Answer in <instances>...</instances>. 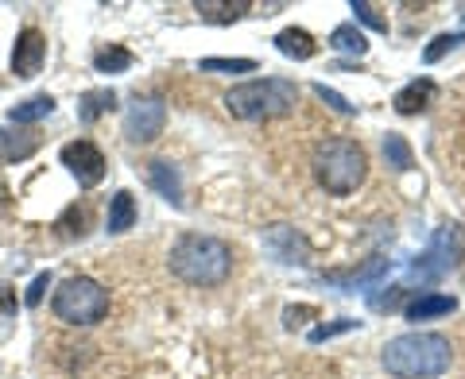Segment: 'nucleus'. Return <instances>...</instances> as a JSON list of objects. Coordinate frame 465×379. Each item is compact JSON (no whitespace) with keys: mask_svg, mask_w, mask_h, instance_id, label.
<instances>
[{"mask_svg":"<svg viewBox=\"0 0 465 379\" xmlns=\"http://www.w3.org/2000/svg\"><path fill=\"white\" fill-rule=\"evenodd\" d=\"M275 47H280V54H287V58H314V51H318V43H314V35L311 32H302V27H287V32H280L275 35Z\"/></svg>","mask_w":465,"mask_h":379,"instance_id":"obj_15","label":"nucleus"},{"mask_svg":"<svg viewBox=\"0 0 465 379\" xmlns=\"http://www.w3.org/2000/svg\"><path fill=\"white\" fill-rule=\"evenodd\" d=\"M94 66L101 70V74H121V70L133 66V54H128L124 47H105L94 54Z\"/></svg>","mask_w":465,"mask_h":379,"instance_id":"obj_22","label":"nucleus"},{"mask_svg":"<svg viewBox=\"0 0 465 379\" xmlns=\"http://www.w3.org/2000/svg\"><path fill=\"white\" fill-rule=\"evenodd\" d=\"M148 182L152 190L163 201H171L174 209H183L186 206V198H183V179H179V170H174L167 159H155V163H148Z\"/></svg>","mask_w":465,"mask_h":379,"instance_id":"obj_11","label":"nucleus"},{"mask_svg":"<svg viewBox=\"0 0 465 379\" xmlns=\"http://www.w3.org/2000/svg\"><path fill=\"white\" fill-rule=\"evenodd\" d=\"M454 310H458L454 295H423L407 306V317H411V322H430V317H442V314H454Z\"/></svg>","mask_w":465,"mask_h":379,"instance_id":"obj_14","label":"nucleus"},{"mask_svg":"<svg viewBox=\"0 0 465 379\" xmlns=\"http://www.w3.org/2000/svg\"><path fill=\"white\" fill-rule=\"evenodd\" d=\"M113 105H116V93H113V90H90V93L82 97V105H78L82 124H94L97 116H105Z\"/></svg>","mask_w":465,"mask_h":379,"instance_id":"obj_20","label":"nucleus"},{"mask_svg":"<svg viewBox=\"0 0 465 379\" xmlns=\"http://www.w3.org/2000/svg\"><path fill=\"white\" fill-rule=\"evenodd\" d=\"M264 248L268 252L280 259V264H287V267H307L311 264V248H307V240L299 237L295 228H287V225H275V228H268L264 232Z\"/></svg>","mask_w":465,"mask_h":379,"instance_id":"obj_10","label":"nucleus"},{"mask_svg":"<svg viewBox=\"0 0 465 379\" xmlns=\"http://www.w3.org/2000/svg\"><path fill=\"white\" fill-rule=\"evenodd\" d=\"M202 70H210V74H252L256 63L252 58H202Z\"/></svg>","mask_w":465,"mask_h":379,"instance_id":"obj_23","label":"nucleus"},{"mask_svg":"<svg viewBox=\"0 0 465 379\" xmlns=\"http://www.w3.org/2000/svg\"><path fill=\"white\" fill-rule=\"evenodd\" d=\"M450 356L454 348L442 333H403V337H391L384 345V368L396 379H434L450 368Z\"/></svg>","mask_w":465,"mask_h":379,"instance_id":"obj_2","label":"nucleus"},{"mask_svg":"<svg viewBox=\"0 0 465 379\" xmlns=\"http://www.w3.org/2000/svg\"><path fill=\"white\" fill-rule=\"evenodd\" d=\"M51 310L66 326H97L109 314V290L97 279H90V275H74V279H66L54 290Z\"/></svg>","mask_w":465,"mask_h":379,"instance_id":"obj_5","label":"nucleus"},{"mask_svg":"<svg viewBox=\"0 0 465 379\" xmlns=\"http://www.w3.org/2000/svg\"><path fill=\"white\" fill-rule=\"evenodd\" d=\"M388 267V259H372V264H365L361 271H349V275H330L333 283H369V279H376Z\"/></svg>","mask_w":465,"mask_h":379,"instance_id":"obj_25","label":"nucleus"},{"mask_svg":"<svg viewBox=\"0 0 465 379\" xmlns=\"http://www.w3.org/2000/svg\"><path fill=\"white\" fill-rule=\"evenodd\" d=\"M465 252V237H461V228L458 225H446L434 232V240L423 256L411 264V279L415 283H434V279H442V275H450L458 267V259Z\"/></svg>","mask_w":465,"mask_h":379,"instance_id":"obj_6","label":"nucleus"},{"mask_svg":"<svg viewBox=\"0 0 465 379\" xmlns=\"http://www.w3.org/2000/svg\"><path fill=\"white\" fill-rule=\"evenodd\" d=\"M43 63H47V39L35 27H24L16 47H12V70H16V78H35Z\"/></svg>","mask_w":465,"mask_h":379,"instance_id":"obj_9","label":"nucleus"},{"mask_svg":"<svg viewBox=\"0 0 465 379\" xmlns=\"http://www.w3.org/2000/svg\"><path fill=\"white\" fill-rule=\"evenodd\" d=\"M384 159H388V167H396V170H411L415 167L411 143H407L403 136H396V132L384 136Z\"/></svg>","mask_w":465,"mask_h":379,"instance_id":"obj_21","label":"nucleus"},{"mask_svg":"<svg viewBox=\"0 0 465 379\" xmlns=\"http://www.w3.org/2000/svg\"><path fill=\"white\" fill-rule=\"evenodd\" d=\"M171 271L191 287H217L229 279L232 252L225 240L206 237V232H183L171 248Z\"/></svg>","mask_w":465,"mask_h":379,"instance_id":"obj_1","label":"nucleus"},{"mask_svg":"<svg viewBox=\"0 0 465 379\" xmlns=\"http://www.w3.org/2000/svg\"><path fill=\"white\" fill-rule=\"evenodd\" d=\"M314 93H318V97H322V101H326V105H330V109H338V112H345V116H349V112H353V105H349V101H345L341 93H333V90H326V85H322V82H318V85H314Z\"/></svg>","mask_w":465,"mask_h":379,"instance_id":"obj_28","label":"nucleus"},{"mask_svg":"<svg viewBox=\"0 0 465 379\" xmlns=\"http://www.w3.org/2000/svg\"><path fill=\"white\" fill-rule=\"evenodd\" d=\"M51 287V271H39L35 279H32V287H27V295H24V306H39L43 302V290Z\"/></svg>","mask_w":465,"mask_h":379,"instance_id":"obj_27","label":"nucleus"},{"mask_svg":"<svg viewBox=\"0 0 465 379\" xmlns=\"http://www.w3.org/2000/svg\"><path fill=\"white\" fill-rule=\"evenodd\" d=\"M16 310H20V298H16V290L0 287V317H12Z\"/></svg>","mask_w":465,"mask_h":379,"instance_id":"obj_30","label":"nucleus"},{"mask_svg":"<svg viewBox=\"0 0 465 379\" xmlns=\"http://www.w3.org/2000/svg\"><path fill=\"white\" fill-rule=\"evenodd\" d=\"M357 322H338V326H318L314 333H311V341L318 345V341H326V337H338V333H349V329H353Z\"/></svg>","mask_w":465,"mask_h":379,"instance_id":"obj_29","label":"nucleus"},{"mask_svg":"<svg viewBox=\"0 0 465 379\" xmlns=\"http://www.w3.org/2000/svg\"><path fill=\"white\" fill-rule=\"evenodd\" d=\"M136 225V198L128 194V190H116L113 201H109V221L105 228L109 232H128Z\"/></svg>","mask_w":465,"mask_h":379,"instance_id":"obj_16","label":"nucleus"},{"mask_svg":"<svg viewBox=\"0 0 465 379\" xmlns=\"http://www.w3.org/2000/svg\"><path fill=\"white\" fill-rule=\"evenodd\" d=\"M434 93H439V85H434L430 78H415V82H407L403 90L396 93V101H391V105H396L400 116H415V112H423V109L430 105Z\"/></svg>","mask_w":465,"mask_h":379,"instance_id":"obj_13","label":"nucleus"},{"mask_svg":"<svg viewBox=\"0 0 465 379\" xmlns=\"http://www.w3.org/2000/svg\"><path fill=\"white\" fill-rule=\"evenodd\" d=\"M39 132H24V128H0V163H24L39 151Z\"/></svg>","mask_w":465,"mask_h":379,"instance_id":"obj_12","label":"nucleus"},{"mask_svg":"<svg viewBox=\"0 0 465 379\" xmlns=\"http://www.w3.org/2000/svg\"><path fill=\"white\" fill-rule=\"evenodd\" d=\"M349 8H353V12H357V20H361V24H369L372 32H388V20H384L381 12L372 8V5H365V0H353V5H349Z\"/></svg>","mask_w":465,"mask_h":379,"instance_id":"obj_26","label":"nucleus"},{"mask_svg":"<svg viewBox=\"0 0 465 379\" xmlns=\"http://www.w3.org/2000/svg\"><path fill=\"white\" fill-rule=\"evenodd\" d=\"M369 174V155L353 140H330L314 155V179L322 182L330 194H353Z\"/></svg>","mask_w":465,"mask_h":379,"instance_id":"obj_4","label":"nucleus"},{"mask_svg":"<svg viewBox=\"0 0 465 379\" xmlns=\"http://www.w3.org/2000/svg\"><path fill=\"white\" fill-rule=\"evenodd\" d=\"M299 105V90L287 78H256L244 85H232L225 93V109L237 121H272Z\"/></svg>","mask_w":465,"mask_h":379,"instance_id":"obj_3","label":"nucleus"},{"mask_svg":"<svg viewBox=\"0 0 465 379\" xmlns=\"http://www.w3.org/2000/svg\"><path fill=\"white\" fill-rule=\"evenodd\" d=\"M63 167L74 174L78 186H85V190H94L101 179H105V155H101V148L90 143V140L66 143L63 148Z\"/></svg>","mask_w":465,"mask_h":379,"instance_id":"obj_7","label":"nucleus"},{"mask_svg":"<svg viewBox=\"0 0 465 379\" xmlns=\"http://www.w3.org/2000/svg\"><path fill=\"white\" fill-rule=\"evenodd\" d=\"M51 112H54V97L51 93H39V97L20 101V105L12 109L8 116H12V124H35V121H43V116H51Z\"/></svg>","mask_w":465,"mask_h":379,"instance_id":"obj_18","label":"nucleus"},{"mask_svg":"<svg viewBox=\"0 0 465 379\" xmlns=\"http://www.w3.org/2000/svg\"><path fill=\"white\" fill-rule=\"evenodd\" d=\"M330 47L341 51V54H357V58H361V54L369 51V39L357 32V24H338V27L330 32Z\"/></svg>","mask_w":465,"mask_h":379,"instance_id":"obj_19","label":"nucleus"},{"mask_svg":"<svg viewBox=\"0 0 465 379\" xmlns=\"http://www.w3.org/2000/svg\"><path fill=\"white\" fill-rule=\"evenodd\" d=\"M461 43H465V35H461V32H454V35H450V32H446V35H439V39H434L430 47L423 51V63H439V58H446L454 47H461Z\"/></svg>","mask_w":465,"mask_h":379,"instance_id":"obj_24","label":"nucleus"},{"mask_svg":"<svg viewBox=\"0 0 465 379\" xmlns=\"http://www.w3.org/2000/svg\"><path fill=\"white\" fill-rule=\"evenodd\" d=\"M163 124H167V105L159 97H143L124 116V136L133 143H152L163 132Z\"/></svg>","mask_w":465,"mask_h":379,"instance_id":"obj_8","label":"nucleus"},{"mask_svg":"<svg viewBox=\"0 0 465 379\" xmlns=\"http://www.w3.org/2000/svg\"><path fill=\"white\" fill-rule=\"evenodd\" d=\"M198 16L202 20H210V24H232V20H241L244 12H249V5H244V0H198Z\"/></svg>","mask_w":465,"mask_h":379,"instance_id":"obj_17","label":"nucleus"}]
</instances>
